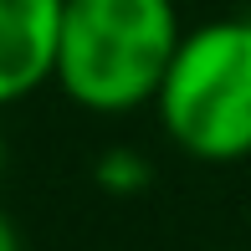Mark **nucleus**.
<instances>
[{
	"label": "nucleus",
	"instance_id": "6",
	"mask_svg": "<svg viewBox=\"0 0 251 251\" xmlns=\"http://www.w3.org/2000/svg\"><path fill=\"white\" fill-rule=\"evenodd\" d=\"M0 179H5V133H0Z\"/></svg>",
	"mask_w": 251,
	"mask_h": 251
},
{
	"label": "nucleus",
	"instance_id": "3",
	"mask_svg": "<svg viewBox=\"0 0 251 251\" xmlns=\"http://www.w3.org/2000/svg\"><path fill=\"white\" fill-rule=\"evenodd\" d=\"M62 0H0V108L26 102L56 72Z\"/></svg>",
	"mask_w": 251,
	"mask_h": 251
},
{
	"label": "nucleus",
	"instance_id": "4",
	"mask_svg": "<svg viewBox=\"0 0 251 251\" xmlns=\"http://www.w3.org/2000/svg\"><path fill=\"white\" fill-rule=\"evenodd\" d=\"M154 179V169H149V159H144L139 149H108L98 159V185L102 190H113V195H133V190H144Z\"/></svg>",
	"mask_w": 251,
	"mask_h": 251
},
{
	"label": "nucleus",
	"instance_id": "5",
	"mask_svg": "<svg viewBox=\"0 0 251 251\" xmlns=\"http://www.w3.org/2000/svg\"><path fill=\"white\" fill-rule=\"evenodd\" d=\"M0 251H26V246H21V231H16V221H10L5 210H0Z\"/></svg>",
	"mask_w": 251,
	"mask_h": 251
},
{
	"label": "nucleus",
	"instance_id": "1",
	"mask_svg": "<svg viewBox=\"0 0 251 251\" xmlns=\"http://www.w3.org/2000/svg\"><path fill=\"white\" fill-rule=\"evenodd\" d=\"M179 41L175 0H62L51 87L98 118L154 108Z\"/></svg>",
	"mask_w": 251,
	"mask_h": 251
},
{
	"label": "nucleus",
	"instance_id": "2",
	"mask_svg": "<svg viewBox=\"0 0 251 251\" xmlns=\"http://www.w3.org/2000/svg\"><path fill=\"white\" fill-rule=\"evenodd\" d=\"M154 113L169 144L200 164L251 159V10L185 31Z\"/></svg>",
	"mask_w": 251,
	"mask_h": 251
}]
</instances>
